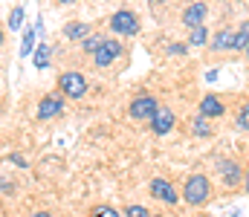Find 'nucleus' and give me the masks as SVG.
I'll list each match as a JSON object with an SVG mask.
<instances>
[{
  "mask_svg": "<svg viewBox=\"0 0 249 217\" xmlns=\"http://www.w3.org/2000/svg\"><path fill=\"white\" fill-rule=\"evenodd\" d=\"M154 217H157V215H154Z\"/></svg>",
  "mask_w": 249,
  "mask_h": 217,
  "instance_id": "c756f323",
  "label": "nucleus"
},
{
  "mask_svg": "<svg viewBox=\"0 0 249 217\" xmlns=\"http://www.w3.org/2000/svg\"><path fill=\"white\" fill-rule=\"evenodd\" d=\"M238 128L249 131V104H244V107L238 110Z\"/></svg>",
  "mask_w": 249,
  "mask_h": 217,
  "instance_id": "4be33fe9",
  "label": "nucleus"
},
{
  "mask_svg": "<svg viewBox=\"0 0 249 217\" xmlns=\"http://www.w3.org/2000/svg\"><path fill=\"white\" fill-rule=\"evenodd\" d=\"M64 113V99L61 96H44L41 101H38V119L41 122H50V119H55V116H61Z\"/></svg>",
  "mask_w": 249,
  "mask_h": 217,
  "instance_id": "6e6552de",
  "label": "nucleus"
},
{
  "mask_svg": "<svg viewBox=\"0 0 249 217\" xmlns=\"http://www.w3.org/2000/svg\"><path fill=\"white\" fill-rule=\"evenodd\" d=\"M50 58H53V47H50V44H38L35 52H32L35 70H47V67H50Z\"/></svg>",
  "mask_w": 249,
  "mask_h": 217,
  "instance_id": "f8f14e48",
  "label": "nucleus"
},
{
  "mask_svg": "<svg viewBox=\"0 0 249 217\" xmlns=\"http://www.w3.org/2000/svg\"><path fill=\"white\" fill-rule=\"evenodd\" d=\"M58 3H61V6H70V3H78V0H58Z\"/></svg>",
  "mask_w": 249,
  "mask_h": 217,
  "instance_id": "bb28decb",
  "label": "nucleus"
},
{
  "mask_svg": "<svg viewBox=\"0 0 249 217\" xmlns=\"http://www.w3.org/2000/svg\"><path fill=\"white\" fill-rule=\"evenodd\" d=\"M102 44H105V38H102V35H87V38L81 41V50H84V52H90V55H96V50H99Z\"/></svg>",
  "mask_w": 249,
  "mask_h": 217,
  "instance_id": "a211bd4d",
  "label": "nucleus"
},
{
  "mask_svg": "<svg viewBox=\"0 0 249 217\" xmlns=\"http://www.w3.org/2000/svg\"><path fill=\"white\" fill-rule=\"evenodd\" d=\"M93 217H119V212H116V209H107V206H105V209H99V212H96Z\"/></svg>",
  "mask_w": 249,
  "mask_h": 217,
  "instance_id": "5701e85b",
  "label": "nucleus"
},
{
  "mask_svg": "<svg viewBox=\"0 0 249 217\" xmlns=\"http://www.w3.org/2000/svg\"><path fill=\"white\" fill-rule=\"evenodd\" d=\"M191 128H194V134H197V136H209V134H212V128H209V119H206V116H200V113L194 116Z\"/></svg>",
  "mask_w": 249,
  "mask_h": 217,
  "instance_id": "6ab92c4d",
  "label": "nucleus"
},
{
  "mask_svg": "<svg viewBox=\"0 0 249 217\" xmlns=\"http://www.w3.org/2000/svg\"><path fill=\"white\" fill-rule=\"evenodd\" d=\"M197 113H200V116H206V119H217V116H223V113H226V104H223L214 93H206V96L200 99Z\"/></svg>",
  "mask_w": 249,
  "mask_h": 217,
  "instance_id": "1a4fd4ad",
  "label": "nucleus"
},
{
  "mask_svg": "<svg viewBox=\"0 0 249 217\" xmlns=\"http://www.w3.org/2000/svg\"><path fill=\"white\" fill-rule=\"evenodd\" d=\"M247 47H249V23H244V26L235 32V44H232V50H235V52H247Z\"/></svg>",
  "mask_w": 249,
  "mask_h": 217,
  "instance_id": "dca6fc26",
  "label": "nucleus"
},
{
  "mask_svg": "<svg viewBox=\"0 0 249 217\" xmlns=\"http://www.w3.org/2000/svg\"><path fill=\"white\" fill-rule=\"evenodd\" d=\"M232 44H235V32H232V29H220V32L212 38V47H209V50L220 52V50H232Z\"/></svg>",
  "mask_w": 249,
  "mask_h": 217,
  "instance_id": "ddd939ff",
  "label": "nucleus"
},
{
  "mask_svg": "<svg viewBox=\"0 0 249 217\" xmlns=\"http://www.w3.org/2000/svg\"><path fill=\"white\" fill-rule=\"evenodd\" d=\"M29 217H53L50 212H35V215H29Z\"/></svg>",
  "mask_w": 249,
  "mask_h": 217,
  "instance_id": "a878e982",
  "label": "nucleus"
},
{
  "mask_svg": "<svg viewBox=\"0 0 249 217\" xmlns=\"http://www.w3.org/2000/svg\"><path fill=\"white\" fill-rule=\"evenodd\" d=\"M12 32H18L20 26H23V6H15L12 12H9V23H6Z\"/></svg>",
  "mask_w": 249,
  "mask_h": 217,
  "instance_id": "f3484780",
  "label": "nucleus"
},
{
  "mask_svg": "<svg viewBox=\"0 0 249 217\" xmlns=\"http://www.w3.org/2000/svg\"><path fill=\"white\" fill-rule=\"evenodd\" d=\"M160 113V101L154 96H136L127 107V116L136 119V122H145V119H154Z\"/></svg>",
  "mask_w": 249,
  "mask_h": 217,
  "instance_id": "f03ea898",
  "label": "nucleus"
},
{
  "mask_svg": "<svg viewBox=\"0 0 249 217\" xmlns=\"http://www.w3.org/2000/svg\"><path fill=\"white\" fill-rule=\"evenodd\" d=\"M35 32H38V26H32V29H26V32H23L20 50H18V55H20V58H29V55L35 52Z\"/></svg>",
  "mask_w": 249,
  "mask_h": 217,
  "instance_id": "2eb2a0df",
  "label": "nucleus"
},
{
  "mask_svg": "<svg viewBox=\"0 0 249 217\" xmlns=\"http://www.w3.org/2000/svg\"><path fill=\"white\" fill-rule=\"evenodd\" d=\"M64 35H67L70 41H84V38L90 35V26H87V23H81V20H72V23H67V26H64Z\"/></svg>",
  "mask_w": 249,
  "mask_h": 217,
  "instance_id": "4468645a",
  "label": "nucleus"
},
{
  "mask_svg": "<svg viewBox=\"0 0 249 217\" xmlns=\"http://www.w3.org/2000/svg\"><path fill=\"white\" fill-rule=\"evenodd\" d=\"M214 165H217V171L223 174L226 185H238V180H241V168H238L235 162H229V159H217Z\"/></svg>",
  "mask_w": 249,
  "mask_h": 217,
  "instance_id": "9b49d317",
  "label": "nucleus"
},
{
  "mask_svg": "<svg viewBox=\"0 0 249 217\" xmlns=\"http://www.w3.org/2000/svg\"><path fill=\"white\" fill-rule=\"evenodd\" d=\"M151 197H154V200H162V203H168V206H177V200H180L177 188H174L168 180H162V177H154V180H151Z\"/></svg>",
  "mask_w": 249,
  "mask_h": 217,
  "instance_id": "423d86ee",
  "label": "nucleus"
},
{
  "mask_svg": "<svg viewBox=\"0 0 249 217\" xmlns=\"http://www.w3.org/2000/svg\"><path fill=\"white\" fill-rule=\"evenodd\" d=\"M206 3L203 0H194V3H188L186 9H183V26L186 29H197V26H203V20H206Z\"/></svg>",
  "mask_w": 249,
  "mask_h": 217,
  "instance_id": "0eeeda50",
  "label": "nucleus"
},
{
  "mask_svg": "<svg viewBox=\"0 0 249 217\" xmlns=\"http://www.w3.org/2000/svg\"><path fill=\"white\" fill-rule=\"evenodd\" d=\"M212 197V183H209V177H203V174H191L186 180V185H183V200H186L188 206H203L206 200Z\"/></svg>",
  "mask_w": 249,
  "mask_h": 217,
  "instance_id": "f257e3e1",
  "label": "nucleus"
},
{
  "mask_svg": "<svg viewBox=\"0 0 249 217\" xmlns=\"http://www.w3.org/2000/svg\"><path fill=\"white\" fill-rule=\"evenodd\" d=\"M58 87H61V93L67 99H81L87 93V78L81 72H61Z\"/></svg>",
  "mask_w": 249,
  "mask_h": 217,
  "instance_id": "20e7f679",
  "label": "nucleus"
},
{
  "mask_svg": "<svg viewBox=\"0 0 249 217\" xmlns=\"http://www.w3.org/2000/svg\"><path fill=\"white\" fill-rule=\"evenodd\" d=\"M122 55V44L116 41V38H105V44L96 50V55H93V64L96 67H110L116 58Z\"/></svg>",
  "mask_w": 249,
  "mask_h": 217,
  "instance_id": "39448f33",
  "label": "nucleus"
},
{
  "mask_svg": "<svg viewBox=\"0 0 249 217\" xmlns=\"http://www.w3.org/2000/svg\"><path fill=\"white\" fill-rule=\"evenodd\" d=\"M244 185H247V191H249V171H247V177H244Z\"/></svg>",
  "mask_w": 249,
  "mask_h": 217,
  "instance_id": "cd10ccee",
  "label": "nucleus"
},
{
  "mask_svg": "<svg viewBox=\"0 0 249 217\" xmlns=\"http://www.w3.org/2000/svg\"><path fill=\"white\" fill-rule=\"evenodd\" d=\"M107 26H110L113 35H136L139 32V17L133 12H127V9H119V12L110 15V23Z\"/></svg>",
  "mask_w": 249,
  "mask_h": 217,
  "instance_id": "7ed1b4c3",
  "label": "nucleus"
},
{
  "mask_svg": "<svg viewBox=\"0 0 249 217\" xmlns=\"http://www.w3.org/2000/svg\"><path fill=\"white\" fill-rule=\"evenodd\" d=\"M174 110H168V107H160V113L151 119V131L157 134V136H165V134H171L174 131Z\"/></svg>",
  "mask_w": 249,
  "mask_h": 217,
  "instance_id": "9d476101",
  "label": "nucleus"
},
{
  "mask_svg": "<svg viewBox=\"0 0 249 217\" xmlns=\"http://www.w3.org/2000/svg\"><path fill=\"white\" fill-rule=\"evenodd\" d=\"M9 162H15L18 168H26V165H29V162H26V159H23L20 153H12V156H9Z\"/></svg>",
  "mask_w": 249,
  "mask_h": 217,
  "instance_id": "b1692460",
  "label": "nucleus"
},
{
  "mask_svg": "<svg viewBox=\"0 0 249 217\" xmlns=\"http://www.w3.org/2000/svg\"><path fill=\"white\" fill-rule=\"evenodd\" d=\"M203 44H206V26L191 29V35H188V47H203Z\"/></svg>",
  "mask_w": 249,
  "mask_h": 217,
  "instance_id": "aec40b11",
  "label": "nucleus"
},
{
  "mask_svg": "<svg viewBox=\"0 0 249 217\" xmlns=\"http://www.w3.org/2000/svg\"><path fill=\"white\" fill-rule=\"evenodd\" d=\"M247 58H249V47H247Z\"/></svg>",
  "mask_w": 249,
  "mask_h": 217,
  "instance_id": "c85d7f7f",
  "label": "nucleus"
},
{
  "mask_svg": "<svg viewBox=\"0 0 249 217\" xmlns=\"http://www.w3.org/2000/svg\"><path fill=\"white\" fill-rule=\"evenodd\" d=\"M186 47H188V44H174V47H171V52H177V55H186Z\"/></svg>",
  "mask_w": 249,
  "mask_h": 217,
  "instance_id": "393cba45",
  "label": "nucleus"
},
{
  "mask_svg": "<svg viewBox=\"0 0 249 217\" xmlns=\"http://www.w3.org/2000/svg\"><path fill=\"white\" fill-rule=\"evenodd\" d=\"M124 217H151V212H148L145 206H127Z\"/></svg>",
  "mask_w": 249,
  "mask_h": 217,
  "instance_id": "412c9836",
  "label": "nucleus"
}]
</instances>
